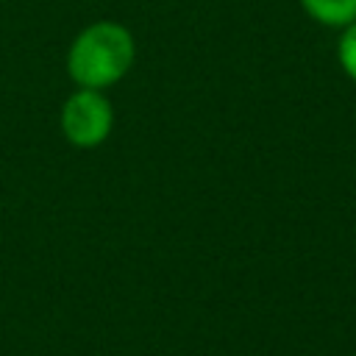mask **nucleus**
<instances>
[{
	"label": "nucleus",
	"instance_id": "nucleus-5",
	"mask_svg": "<svg viewBox=\"0 0 356 356\" xmlns=\"http://www.w3.org/2000/svg\"><path fill=\"white\" fill-rule=\"evenodd\" d=\"M353 356H356V353H353Z\"/></svg>",
	"mask_w": 356,
	"mask_h": 356
},
{
	"label": "nucleus",
	"instance_id": "nucleus-3",
	"mask_svg": "<svg viewBox=\"0 0 356 356\" xmlns=\"http://www.w3.org/2000/svg\"><path fill=\"white\" fill-rule=\"evenodd\" d=\"M303 11L328 28H345L356 22V0H300Z\"/></svg>",
	"mask_w": 356,
	"mask_h": 356
},
{
	"label": "nucleus",
	"instance_id": "nucleus-4",
	"mask_svg": "<svg viewBox=\"0 0 356 356\" xmlns=\"http://www.w3.org/2000/svg\"><path fill=\"white\" fill-rule=\"evenodd\" d=\"M337 56L345 75L356 83V22L345 25V33L339 36V44H337Z\"/></svg>",
	"mask_w": 356,
	"mask_h": 356
},
{
	"label": "nucleus",
	"instance_id": "nucleus-1",
	"mask_svg": "<svg viewBox=\"0 0 356 356\" xmlns=\"http://www.w3.org/2000/svg\"><path fill=\"white\" fill-rule=\"evenodd\" d=\"M136 47L134 36L120 22H92L83 28L67 53V72L81 89H97L114 86L134 64Z\"/></svg>",
	"mask_w": 356,
	"mask_h": 356
},
{
	"label": "nucleus",
	"instance_id": "nucleus-2",
	"mask_svg": "<svg viewBox=\"0 0 356 356\" xmlns=\"http://www.w3.org/2000/svg\"><path fill=\"white\" fill-rule=\"evenodd\" d=\"M114 125V108L97 89H78L61 106V131L75 147H97L108 139Z\"/></svg>",
	"mask_w": 356,
	"mask_h": 356
}]
</instances>
